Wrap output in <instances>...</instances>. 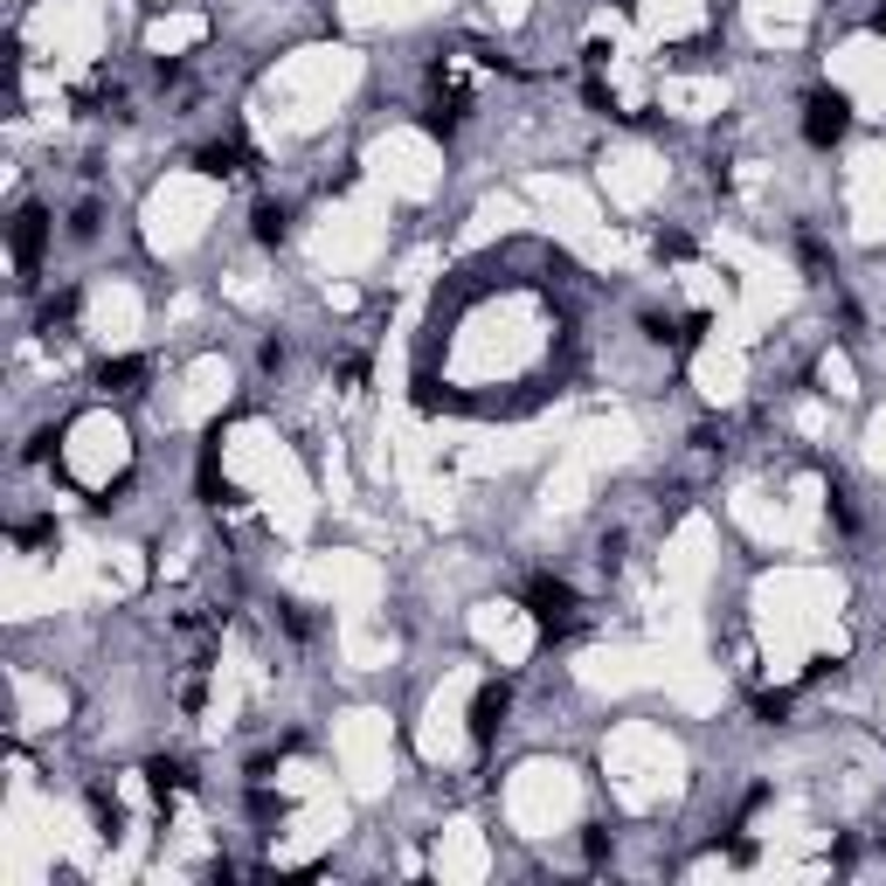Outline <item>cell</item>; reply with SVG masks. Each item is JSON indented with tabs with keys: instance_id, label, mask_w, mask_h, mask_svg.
Masks as SVG:
<instances>
[{
	"instance_id": "6da1fadb",
	"label": "cell",
	"mask_w": 886,
	"mask_h": 886,
	"mask_svg": "<svg viewBox=\"0 0 886 886\" xmlns=\"http://www.w3.org/2000/svg\"><path fill=\"white\" fill-rule=\"evenodd\" d=\"M526 610H534V624L548 637H575L582 631V596L561 575H534L526 582Z\"/></svg>"
},
{
	"instance_id": "7a4b0ae2",
	"label": "cell",
	"mask_w": 886,
	"mask_h": 886,
	"mask_svg": "<svg viewBox=\"0 0 886 886\" xmlns=\"http://www.w3.org/2000/svg\"><path fill=\"white\" fill-rule=\"evenodd\" d=\"M845 125H852V104H845L838 90H810V104H803V139H810V146H838Z\"/></svg>"
},
{
	"instance_id": "3957f363",
	"label": "cell",
	"mask_w": 886,
	"mask_h": 886,
	"mask_svg": "<svg viewBox=\"0 0 886 886\" xmlns=\"http://www.w3.org/2000/svg\"><path fill=\"white\" fill-rule=\"evenodd\" d=\"M506 707H513V686L492 678V686H478V700H471V741L492 748V734L506 727Z\"/></svg>"
},
{
	"instance_id": "277c9868",
	"label": "cell",
	"mask_w": 886,
	"mask_h": 886,
	"mask_svg": "<svg viewBox=\"0 0 886 886\" xmlns=\"http://www.w3.org/2000/svg\"><path fill=\"white\" fill-rule=\"evenodd\" d=\"M42 242H49V215H42V209H22V215H14V263H22V271H35Z\"/></svg>"
},
{
	"instance_id": "5b68a950",
	"label": "cell",
	"mask_w": 886,
	"mask_h": 886,
	"mask_svg": "<svg viewBox=\"0 0 886 886\" xmlns=\"http://www.w3.org/2000/svg\"><path fill=\"white\" fill-rule=\"evenodd\" d=\"M146 783H153V797H180V789H187V762L153 756V762H146Z\"/></svg>"
},
{
	"instance_id": "8992f818",
	"label": "cell",
	"mask_w": 886,
	"mask_h": 886,
	"mask_svg": "<svg viewBox=\"0 0 886 886\" xmlns=\"http://www.w3.org/2000/svg\"><path fill=\"white\" fill-rule=\"evenodd\" d=\"M242 160H250V153H242L236 139H215V146H201V174H222V180H229V174H242Z\"/></svg>"
},
{
	"instance_id": "52a82bcc",
	"label": "cell",
	"mask_w": 886,
	"mask_h": 886,
	"mask_svg": "<svg viewBox=\"0 0 886 886\" xmlns=\"http://www.w3.org/2000/svg\"><path fill=\"white\" fill-rule=\"evenodd\" d=\"M98 382L111 388V395H139V382H146V361H104V374Z\"/></svg>"
},
{
	"instance_id": "ba28073f",
	"label": "cell",
	"mask_w": 886,
	"mask_h": 886,
	"mask_svg": "<svg viewBox=\"0 0 886 886\" xmlns=\"http://www.w3.org/2000/svg\"><path fill=\"white\" fill-rule=\"evenodd\" d=\"M285 229H291V209L263 201V209H257V236H263V242H285Z\"/></svg>"
},
{
	"instance_id": "9c48e42d",
	"label": "cell",
	"mask_w": 886,
	"mask_h": 886,
	"mask_svg": "<svg viewBox=\"0 0 886 886\" xmlns=\"http://www.w3.org/2000/svg\"><path fill=\"white\" fill-rule=\"evenodd\" d=\"M756 713H762V721H783V713H789V692H762Z\"/></svg>"
},
{
	"instance_id": "30bf717a",
	"label": "cell",
	"mask_w": 886,
	"mask_h": 886,
	"mask_svg": "<svg viewBox=\"0 0 886 886\" xmlns=\"http://www.w3.org/2000/svg\"><path fill=\"white\" fill-rule=\"evenodd\" d=\"M582 845H589V859H596V865L610 859V832H602V824H589V838H582Z\"/></svg>"
}]
</instances>
